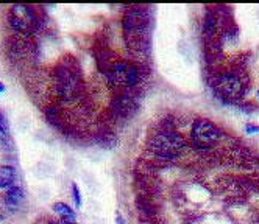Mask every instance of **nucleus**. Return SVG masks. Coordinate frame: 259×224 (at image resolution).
<instances>
[{
    "label": "nucleus",
    "instance_id": "9",
    "mask_svg": "<svg viewBox=\"0 0 259 224\" xmlns=\"http://www.w3.org/2000/svg\"><path fill=\"white\" fill-rule=\"evenodd\" d=\"M24 198V192L19 185H11L8 192H7V196H5V202L8 205H16V204H19Z\"/></svg>",
    "mask_w": 259,
    "mask_h": 224
},
{
    "label": "nucleus",
    "instance_id": "10",
    "mask_svg": "<svg viewBox=\"0 0 259 224\" xmlns=\"http://www.w3.org/2000/svg\"><path fill=\"white\" fill-rule=\"evenodd\" d=\"M53 210L57 212V213H60L64 221L73 222V218H75V215H73V212H72V209L69 207V205L63 204V202H57V204H53Z\"/></svg>",
    "mask_w": 259,
    "mask_h": 224
},
{
    "label": "nucleus",
    "instance_id": "8",
    "mask_svg": "<svg viewBox=\"0 0 259 224\" xmlns=\"http://www.w3.org/2000/svg\"><path fill=\"white\" fill-rule=\"evenodd\" d=\"M16 178V172L14 168L10 165L0 166V189H10L14 182Z\"/></svg>",
    "mask_w": 259,
    "mask_h": 224
},
{
    "label": "nucleus",
    "instance_id": "7",
    "mask_svg": "<svg viewBox=\"0 0 259 224\" xmlns=\"http://www.w3.org/2000/svg\"><path fill=\"white\" fill-rule=\"evenodd\" d=\"M147 24V17L142 10H130L123 17V27L130 33H141Z\"/></svg>",
    "mask_w": 259,
    "mask_h": 224
},
{
    "label": "nucleus",
    "instance_id": "11",
    "mask_svg": "<svg viewBox=\"0 0 259 224\" xmlns=\"http://www.w3.org/2000/svg\"><path fill=\"white\" fill-rule=\"evenodd\" d=\"M73 196H75V202L80 205V202H81V196H80V193H78V189H77V185L73 184Z\"/></svg>",
    "mask_w": 259,
    "mask_h": 224
},
{
    "label": "nucleus",
    "instance_id": "3",
    "mask_svg": "<svg viewBox=\"0 0 259 224\" xmlns=\"http://www.w3.org/2000/svg\"><path fill=\"white\" fill-rule=\"evenodd\" d=\"M10 22L13 25V28H16L17 31L22 33H30L34 25H36V19L34 14L31 11V8H28L27 5H14L10 11Z\"/></svg>",
    "mask_w": 259,
    "mask_h": 224
},
{
    "label": "nucleus",
    "instance_id": "5",
    "mask_svg": "<svg viewBox=\"0 0 259 224\" xmlns=\"http://www.w3.org/2000/svg\"><path fill=\"white\" fill-rule=\"evenodd\" d=\"M109 78L119 86H133L139 80V72L133 64H130L126 61H120V63H116L113 69H111Z\"/></svg>",
    "mask_w": 259,
    "mask_h": 224
},
{
    "label": "nucleus",
    "instance_id": "6",
    "mask_svg": "<svg viewBox=\"0 0 259 224\" xmlns=\"http://www.w3.org/2000/svg\"><path fill=\"white\" fill-rule=\"evenodd\" d=\"M217 90L227 98H239L242 93V83L236 75H222L217 80Z\"/></svg>",
    "mask_w": 259,
    "mask_h": 224
},
{
    "label": "nucleus",
    "instance_id": "13",
    "mask_svg": "<svg viewBox=\"0 0 259 224\" xmlns=\"http://www.w3.org/2000/svg\"><path fill=\"white\" fill-rule=\"evenodd\" d=\"M247 131H248V133H259V128H253V126H247Z\"/></svg>",
    "mask_w": 259,
    "mask_h": 224
},
{
    "label": "nucleus",
    "instance_id": "1",
    "mask_svg": "<svg viewBox=\"0 0 259 224\" xmlns=\"http://www.w3.org/2000/svg\"><path fill=\"white\" fill-rule=\"evenodd\" d=\"M149 148L158 156L162 157H174L181 153V149L184 148V140L181 136L175 133H159L155 137L150 139Z\"/></svg>",
    "mask_w": 259,
    "mask_h": 224
},
{
    "label": "nucleus",
    "instance_id": "12",
    "mask_svg": "<svg viewBox=\"0 0 259 224\" xmlns=\"http://www.w3.org/2000/svg\"><path fill=\"white\" fill-rule=\"evenodd\" d=\"M5 129H7V120L2 114H0V133H5Z\"/></svg>",
    "mask_w": 259,
    "mask_h": 224
},
{
    "label": "nucleus",
    "instance_id": "4",
    "mask_svg": "<svg viewBox=\"0 0 259 224\" xmlns=\"http://www.w3.org/2000/svg\"><path fill=\"white\" fill-rule=\"evenodd\" d=\"M192 137H194V142L200 148H208L217 142L219 131L208 120H197L192 128Z\"/></svg>",
    "mask_w": 259,
    "mask_h": 224
},
{
    "label": "nucleus",
    "instance_id": "2",
    "mask_svg": "<svg viewBox=\"0 0 259 224\" xmlns=\"http://www.w3.org/2000/svg\"><path fill=\"white\" fill-rule=\"evenodd\" d=\"M57 90L60 93V97L64 100H72L80 93L81 84H80L78 73L72 67L63 66L58 69V72H57Z\"/></svg>",
    "mask_w": 259,
    "mask_h": 224
},
{
    "label": "nucleus",
    "instance_id": "15",
    "mask_svg": "<svg viewBox=\"0 0 259 224\" xmlns=\"http://www.w3.org/2000/svg\"><path fill=\"white\" fill-rule=\"evenodd\" d=\"M5 90V86L2 84V83H0V92H4Z\"/></svg>",
    "mask_w": 259,
    "mask_h": 224
},
{
    "label": "nucleus",
    "instance_id": "14",
    "mask_svg": "<svg viewBox=\"0 0 259 224\" xmlns=\"http://www.w3.org/2000/svg\"><path fill=\"white\" fill-rule=\"evenodd\" d=\"M117 224H123V219H122L120 215H117Z\"/></svg>",
    "mask_w": 259,
    "mask_h": 224
}]
</instances>
